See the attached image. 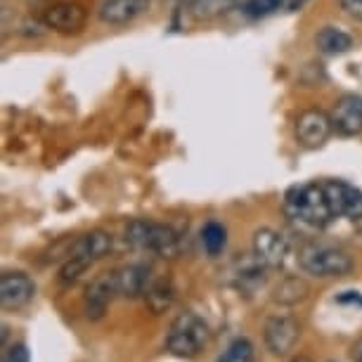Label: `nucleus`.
I'll list each match as a JSON object with an SVG mask.
<instances>
[{"mask_svg": "<svg viewBox=\"0 0 362 362\" xmlns=\"http://www.w3.org/2000/svg\"><path fill=\"white\" fill-rule=\"evenodd\" d=\"M284 211L291 221L315 230L327 228L337 218L329 206V199H327L325 185H317V182L291 187L284 194Z\"/></svg>", "mask_w": 362, "mask_h": 362, "instance_id": "obj_1", "label": "nucleus"}, {"mask_svg": "<svg viewBox=\"0 0 362 362\" xmlns=\"http://www.w3.org/2000/svg\"><path fill=\"white\" fill-rule=\"evenodd\" d=\"M126 242L133 249L163 258H175L180 254V235L170 225L147 221V218H135L126 225Z\"/></svg>", "mask_w": 362, "mask_h": 362, "instance_id": "obj_2", "label": "nucleus"}, {"mask_svg": "<svg viewBox=\"0 0 362 362\" xmlns=\"http://www.w3.org/2000/svg\"><path fill=\"white\" fill-rule=\"evenodd\" d=\"M211 332L209 325L197 313H180L168 329L166 351L175 358L192 360L209 346Z\"/></svg>", "mask_w": 362, "mask_h": 362, "instance_id": "obj_3", "label": "nucleus"}, {"mask_svg": "<svg viewBox=\"0 0 362 362\" xmlns=\"http://www.w3.org/2000/svg\"><path fill=\"white\" fill-rule=\"evenodd\" d=\"M298 263L308 275L315 277H344L353 270V258L341 249L325 244H308L300 249Z\"/></svg>", "mask_w": 362, "mask_h": 362, "instance_id": "obj_4", "label": "nucleus"}, {"mask_svg": "<svg viewBox=\"0 0 362 362\" xmlns=\"http://www.w3.org/2000/svg\"><path fill=\"white\" fill-rule=\"evenodd\" d=\"M300 339V325L291 315H272L265 320L263 341L272 355H289Z\"/></svg>", "mask_w": 362, "mask_h": 362, "instance_id": "obj_5", "label": "nucleus"}, {"mask_svg": "<svg viewBox=\"0 0 362 362\" xmlns=\"http://www.w3.org/2000/svg\"><path fill=\"white\" fill-rule=\"evenodd\" d=\"M332 131V116L325 114L322 109H305L296 119V140L308 149L322 147L329 140Z\"/></svg>", "mask_w": 362, "mask_h": 362, "instance_id": "obj_6", "label": "nucleus"}, {"mask_svg": "<svg viewBox=\"0 0 362 362\" xmlns=\"http://www.w3.org/2000/svg\"><path fill=\"white\" fill-rule=\"evenodd\" d=\"M325 192L334 216L348 218V221H362V189L348 185L344 180H327Z\"/></svg>", "mask_w": 362, "mask_h": 362, "instance_id": "obj_7", "label": "nucleus"}, {"mask_svg": "<svg viewBox=\"0 0 362 362\" xmlns=\"http://www.w3.org/2000/svg\"><path fill=\"white\" fill-rule=\"evenodd\" d=\"M251 247H254V256L265 268H282L286 256H289V242H286V237L279 235L272 228L256 230Z\"/></svg>", "mask_w": 362, "mask_h": 362, "instance_id": "obj_8", "label": "nucleus"}, {"mask_svg": "<svg viewBox=\"0 0 362 362\" xmlns=\"http://www.w3.org/2000/svg\"><path fill=\"white\" fill-rule=\"evenodd\" d=\"M36 284L26 272H3L0 277V303L5 310L24 308L26 303L33 300Z\"/></svg>", "mask_w": 362, "mask_h": 362, "instance_id": "obj_9", "label": "nucleus"}, {"mask_svg": "<svg viewBox=\"0 0 362 362\" xmlns=\"http://www.w3.org/2000/svg\"><path fill=\"white\" fill-rule=\"evenodd\" d=\"M119 296V282H116V270L102 272L95 277L86 289V315L90 320H100L105 315L107 305Z\"/></svg>", "mask_w": 362, "mask_h": 362, "instance_id": "obj_10", "label": "nucleus"}, {"mask_svg": "<svg viewBox=\"0 0 362 362\" xmlns=\"http://www.w3.org/2000/svg\"><path fill=\"white\" fill-rule=\"evenodd\" d=\"M88 22V12L78 3H57L43 12V24L59 33H78Z\"/></svg>", "mask_w": 362, "mask_h": 362, "instance_id": "obj_11", "label": "nucleus"}, {"mask_svg": "<svg viewBox=\"0 0 362 362\" xmlns=\"http://www.w3.org/2000/svg\"><path fill=\"white\" fill-rule=\"evenodd\" d=\"M334 131L351 138V135L362 133V95H344L334 102L332 109Z\"/></svg>", "mask_w": 362, "mask_h": 362, "instance_id": "obj_12", "label": "nucleus"}, {"mask_svg": "<svg viewBox=\"0 0 362 362\" xmlns=\"http://www.w3.org/2000/svg\"><path fill=\"white\" fill-rule=\"evenodd\" d=\"M149 10V0H102L98 15L105 24L121 26Z\"/></svg>", "mask_w": 362, "mask_h": 362, "instance_id": "obj_13", "label": "nucleus"}, {"mask_svg": "<svg viewBox=\"0 0 362 362\" xmlns=\"http://www.w3.org/2000/svg\"><path fill=\"white\" fill-rule=\"evenodd\" d=\"M109 251H112V237H109L105 230H93L74 239L69 247V256L83 258V261L93 265L95 261L105 258Z\"/></svg>", "mask_w": 362, "mask_h": 362, "instance_id": "obj_14", "label": "nucleus"}, {"mask_svg": "<svg viewBox=\"0 0 362 362\" xmlns=\"http://www.w3.org/2000/svg\"><path fill=\"white\" fill-rule=\"evenodd\" d=\"M116 282H119V296L138 298V296H145L152 279H149L147 265L133 263V265H124V268L116 270Z\"/></svg>", "mask_w": 362, "mask_h": 362, "instance_id": "obj_15", "label": "nucleus"}, {"mask_svg": "<svg viewBox=\"0 0 362 362\" xmlns=\"http://www.w3.org/2000/svg\"><path fill=\"white\" fill-rule=\"evenodd\" d=\"M145 303H147V308L154 313V315L166 313L170 305L175 303V286H173V282H170L168 277H161V279L149 282L147 291H145Z\"/></svg>", "mask_w": 362, "mask_h": 362, "instance_id": "obj_16", "label": "nucleus"}, {"mask_svg": "<svg viewBox=\"0 0 362 362\" xmlns=\"http://www.w3.org/2000/svg\"><path fill=\"white\" fill-rule=\"evenodd\" d=\"M310 293V286L305 279L300 277H284L279 279V284L272 289V300L279 305H296L300 300H305Z\"/></svg>", "mask_w": 362, "mask_h": 362, "instance_id": "obj_17", "label": "nucleus"}, {"mask_svg": "<svg viewBox=\"0 0 362 362\" xmlns=\"http://www.w3.org/2000/svg\"><path fill=\"white\" fill-rule=\"evenodd\" d=\"M315 45L325 54H344L353 47V38L339 26H322L315 36Z\"/></svg>", "mask_w": 362, "mask_h": 362, "instance_id": "obj_18", "label": "nucleus"}, {"mask_svg": "<svg viewBox=\"0 0 362 362\" xmlns=\"http://www.w3.org/2000/svg\"><path fill=\"white\" fill-rule=\"evenodd\" d=\"M202 244H204V251H206L209 256L223 254L225 244H228V230L216 221L206 223L202 228Z\"/></svg>", "mask_w": 362, "mask_h": 362, "instance_id": "obj_19", "label": "nucleus"}, {"mask_svg": "<svg viewBox=\"0 0 362 362\" xmlns=\"http://www.w3.org/2000/svg\"><path fill=\"white\" fill-rule=\"evenodd\" d=\"M232 5H235V0H192L189 12H192L197 22H206V19H216L225 15Z\"/></svg>", "mask_w": 362, "mask_h": 362, "instance_id": "obj_20", "label": "nucleus"}, {"mask_svg": "<svg viewBox=\"0 0 362 362\" xmlns=\"http://www.w3.org/2000/svg\"><path fill=\"white\" fill-rule=\"evenodd\" d=\"M251 355H254V344L249 339H235L218 362H249Z\"/></svg>", "mask_w": 362, "mask_h": 362, "instance_id": "obj_21", "label": "nucleus"}, {"mask_svg": "<svg viewBox=\"0 0 362 362\" xmlns=\"http://www.w3.org/2000/svg\"><path fill=\"white\" fill-rule=\"evenodd\" d=\"M88 268H90V263L83 261V258L69 256V258H66V263L62 265V268H59V282H64V284L76 282V279L83 275Z\"/></svg>", "mask_w": 362, "mask_h": 362, "instance_id": "obj_22", "label": "nucleus"}, {"mask_svg": "<svg viewBox=\"0 0 362 362\" xmlns=\"http://www.w3.org/2000/svg\"><path fill=\"white\" fill-rule=\"evenodd\" d=\"M284 0H247V3L242 5L244 15L249 17H265L270 15V12L279 10V5H282Z\"/></svg>", "mask_w": 362, "mask_h": 362, "instance_id": "obj_23", "label": "nucleus"}, {"mask_svg": "<svg viewBox=\"0 0 362 362\" xmlns=\"http://www.w3.org/2000/svg\"><path fill=\"white\" fill-rule=\"evenodd\" d=\"M0 362H29V348H26L24 344L5 346L3 358H0Z\"/></svg>", "mask_w": 362, "mask_h": 362, "instance_id": "obj_24", "label": "nucleus"}, {"mask_svg": "<svg viewBox=\"0 0 362 362\" xmlns=\"http://www.w3.org/2000/svg\"><path fill=\"white\" fill-rule=\"evenodd\" d=\"M339 3H341V10H344L348 17L360 19L362 22V0H339Z\"/></svg>", "mask_w": 362, "mask_h": 362, "instance_id": "obj_25", "label": "nucleus"}, {"mask_svg": "<svg viewBox=\"0 0 362 362\" xmlns=\"http://www.w3.org/2000/svg\"><path fill=\"white\" fill-rule=\"evenodd\" d=\"M337 303L344 305H362V293L360 291H344L337 296Z\"/></svg>", "mask_w": 362, "mask_h": 362, "instance_id": "obj_26", "label": "nucleus"}, {"mask_svg": "<svg viewBox=\"0 0 362 362\" xmlns=\"http://www.w3.org/2000/svg\"><path fill=\"white\" fill-rule=\"evenodd\" d=\"M351 360L353 362H362V339H358L351 346Z\"/></svg>", "mask_w": 362, "mask_h": 362, "instance_id": "obj_27", "label": "nucleus"}, {"mask_svg": "<svg viewBox=\"0 0 362 362\" xmlns=\"http://www.w3.org/2000/svg\"><path fill=\"white\" fill-rule=\"evenodd\" d=\"M303 3H308V0H286V8H289V10H296V8H300Z\"/></svg>", "mask_w": 362, "mask_h": 362, "instance_id": "obj_28", "label": "nucleus"}, {"mask_svg": "<svg viewBox=\"0 0 362 362\" xmlns=\"http://www.w3.org/2000/svg\"><path fill=\"white\" fill-rule=\"evenodd\" d=\"M291 362H313L310 358H303V355H298V358H293Z\"/></svg>", "mask_w": 362, "mask_h": 362, "instance_id": "obj_29", "label": "nucleus"}]
</instances>
